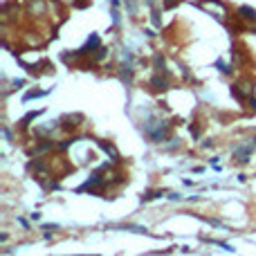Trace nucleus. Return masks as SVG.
I'll return each instance as SVG.
<instances>
[{
	"label": "nucleus",
	"mask_w": 256,
	"mask_h": 256,
	"mask_svg": "<svg viewBox=\"0 0 256 256\" xmlns=\"http://www.w3.org/2000/svg\"><path fill=\"white\" fill-rule=\"evenodd\" d=\"M144 132H146V135H148L153 142H160V140H164V137L168 135V126L164 124V122H150V124H146Z\"/></svg>",
	"instance_id": "f257e3e1"
},
{
	"label": "nucleus",
	"mask_w": 256,
	"mask_h": 256,
	"mask_svg": "<svg viewBox=\"0 0 256 256\" xmlns=\"http://www.w3.org/2000/svg\"><path fill=\"white\" fill-rule=\"evenodd\" d=\"M254 148V140L250 142V144H245V146H238V148L234 150V158L238 160V162H248V155H250V150Z\"/></svg>",
	"instance_id": "f03ea898"
},
{
	"label": "nucleus",
	"mask_w": 256,
	"mask_h": 256,
	"mask_svg": "<svg viewBox=\"0 0 256 256\" xmlns=\"http://www.w3.org/2000/svg\"><path fill=\"white\" fill-rule=\"evenodd\" d=\"M94 48H99V36H97V34H92V36H90V38L86 40V45H84V48H81L76 54H88L90 50H94Z\"/></svg>",
	"instance_id": "7ed1b4c3"
},
{
	"label": "nucleus",
	"mask_w": 256,
	"mask_h": 256,
	"mask_svg": "<svg viewBox=\"0 0 256 256\" xmlns=\"http://www.w3.org/2000/svg\"><path fill=\"white\" fill-rule=\"evenodd\" d=\"M150 86H153L155 90H166L168 84H166V76H162V72H158V76H153V81H150Z\"/></svg>",
	"instance_id": "20e7f679"
},
{
	"label": "nucleus",
	"mask_w": 256,
	"mask_h": 256,
	"mask_svg": "<svg viewBox=\"0 0 256 256\" xmlns=\"http://www.w3.org/2000/svg\"><path fill=\"white\" fill-rule=\"evenodd\" d=\"M238 14H240L243 18H248V20H254V18H256V12H254L252 7H240Z\"/></svg>",
	"instance_id": "39448f33"
},
{
	"label": "nucleus",
	"mask_w": 256,
	"mask_h": 256,
	"mask_svg": "<svg viewBox=\"0 0 256 256\" xmlns=\"http://www.w3.org/2000/svg\"><path fill=\"white\" fill-rule=\"evenodd\" d=\"M99 146H102V148L104 150H106V153H110L112 155V158H120V155H117V150H115V146H112V144H106V142H99Z\"/></svg>",
	"instance_id": "423d86ee"
},
{
	"label": "nucleus",
	"mask_w": 256,
	"mask_h": 256,
	"mask_svg": "<svg viewBox=\"0 0 256 256\" xmlns=\"http://www.w3.org/2000/svg\"><path fill=\"white\" fill-rule=\"evenodd\" d=\"M43 94H48V92H45V90H32V92L25 94V102L27 99H34V97H43Z\"/></svg>",
	"instance_id": "0eeeda50"
},
{
	"label": "nucleus",
	"mask_w": 256,
	"mask_h": 256,
	"mask_svg": "<svg viewBox=\"0 0 256 256\" xmlns=\"http://www.w3.org/2000/svg\"><path fill=\"white\" fill-rule=\"evenodd\" d=\"M104 56H106V50H102V48H99V50H97V54H94V61H102Z\"/></svg>",
	"instance_id": "6e6552de"
},
{
	"label": "nucleus",
	"mask_w": 256,
	"mask_h": 256,
	"mask_svg": "<svg viewBox=\"0 0 256 256\" xmlns=\"http://www.w3.org/2000/svg\"><path fill=\"white\" fill-rule=\"evenodd\" d=\"M176 2H178V0H166V7H173Z\"/></svg>",
	"instance_id": "1a4fd4ad"
}]
</instances>
